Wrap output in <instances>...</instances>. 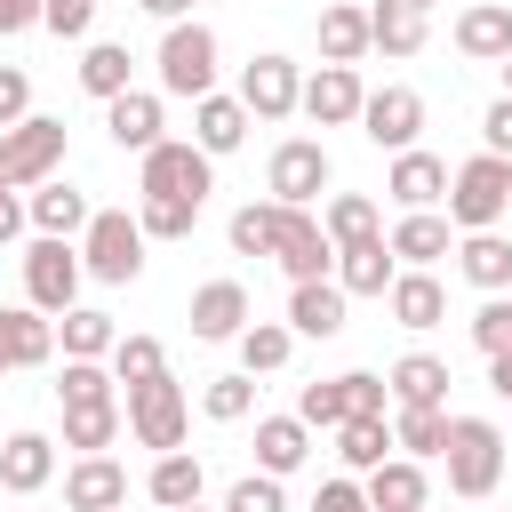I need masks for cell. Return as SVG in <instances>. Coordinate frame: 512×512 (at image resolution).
Returning a JSON list of instances; mask_svg holds the SVG:
<instances>
[{"instance_id":"6da1fadb","label":"cell","mask_w":512,"mask_h":512,"mask_svg":"<svg viewBox=\"0 0 512 512\" xmlns=\"http://www.w3.org/2000/svg\"><path fill=\"white\" fill-rule=\"evenodd\" d=\"M440 464H448V488L480 504V496H496L512 448H504V432H496L488 416H448V448H440Z\"/></svg>"},{"instance_id":"7a4b0ae2","label":"cell","mask_w":512,"mask_h":512,"mask_svg":"<svg viewBox=\"0 0 512 512\" xmlns=\"http://www.w3.org/2000/svg\"><path fill=\"white\" fill-rule=\"evenodd\" d=\"M136 192L144 200H200L216 192V160L192 144V136H160L152 152H136Z\"/></svg>"},{"instance_id":"3957f363","label":"cell","mask_w":512,"mask_h":512,"mask_svg":"<svg viewBox=\"0 0 512 512\" xmlns=\"http://www.w3.org/2000/svg\"><path fill=\"white\" fill-rule=\"evenodd\" d=\"M80 272H96L104 288H128L144 272V224L128 208H96L80 224Z\"/></svg>"},{"instance_id":"277c9868","label":"cell","mask_w":512,"mask_h":512,"mask_svg":"<svg viewBox=\"0 0 512 512\" xmlns=\"http://www.w3.org/2000/svg\"><path fill=\"white\" fill-rule=\"evenodd\" d=\"M152 72H160V96H208V88H216V32H208L200 16H176V24L160 32Z\"/></svg>"},{"instance_id":"5b68a950","label":"cell","mask_w":512,"mask_h":512,"mask_svg":"<svg viewBox=\"0 0 512 512\" xmlns=\"http://www.w3.org/2000/svg\"><path fill=\"white\" fill-rule=\"evenodd\" d=\"M504 208H512V160L480 152V160H464V168L448 176V224H456V232H496Z\"/></svg>"},{"instance_id":"8992f818","label":"cell","mask_w":512,"mask_h":512,"mask_svg":"<svg viewBox=\"0 0 512 512\" xmlns=\"http://www.w3.org/2000/svg\"><path fill=\"white\" fill-rule=\"evenodd\" d=\"M120 416H128V432H136V448H184V424H192V392L160 368V376H144V384H128V400H120Z\"/></svg>"},{"instance_id":"52a82bcc","label":"cell","mask_w":512,"mask_h":512,"mask_svg":"<svg viewBox=\"0 0 512 512\" xmlns=\"http://www.w3.org/2000/svg\"><path fill=\"white\" fill-rule=\"evenodd\" d=\"M56 168H64V120H48V112H24L16 128H0V184L32 192V184H48Z\"/></svg>"},{"instance_id":"ba28073f","label":"cell","mask_w":512,"mask_h":512,"mask_svg":"<svg viewBox=\"0 0 512 512\" xmlns=\"http://www.w3.org/2000/svg\"><path fill=\"white\" fill-rule=\"evenodd\" d=\"M24 304L48 312V320L80 304V248H72V240H48V232H40V240L24 248Z\"/></svg>"},{"instance_id":"9c48e42d","label":"cell","mask_w":512,"mask_h":512,"mask_svg":"<svg viewBox=\"0 0 512 512\" xmlns=\"http://www.w3.org/2000/svg\"><path fill=\"white\" fill-rule=\"evenodd\" d=\"M328 144L320 136H288V144H272V168H264V192L272 200H288V208H312L320 192H328Z\"/></svg>"},{"instance_id":"30bf717a","label":"cell","mask_w":512,"mask_h":512,"mask_svg":"<svg viewBox=\"0 0 512 512\" xmlns=\"http://www.w3.org/2000/svg\"><path fill=\"white\" fill-rule=\"evenodd\" d=\"M296 96H304L296 56L264 48V56H248V64H240V104H248V120H288V112H296Z\"/></svg>"},{"instance_id":"8fae6325","label":"cell","mask_w":512,"mask_h":512,"mask_svg":"<svg viewBox=\"0 0 512 512\" xmlns=\"http://www.w3.org/2000/svg\"><path fill=\"white\" fill-rule=\"evenodd\" d=\"M360 136H368L376 152H408V144L424 136V96L400 88V80H392V88H368V96H360Z\"/></svg>"},{"instance_id":"7c38bea8","label":"cell","mask_w":512,"mask_h":512,"mask_svg":"<svg viewBox=\"0 0 512 512\" xmlns=\"http://www.w3.org/2000/svg\"><path fill=\"white\" fill-rule=\"evenodd\" d=\"M272 264H280L288 280H328V272H336V240L320 232V216H312V208H288V216H280Z\"/></svg>"},{"instance_id":"4fadbf2b","label":"cell","mask_w":512,"mask_h":512,"mask_svg":"<svg viewBox=\"0 0 512 512\" xmlns=\"http://www.w3.org/2000/svg\"><path fill=\"white\" fill-rule=\"evenodd\" d=\"M360 64H320L312 80H304V96H296V112L312 120V128H352L360 120Z\"/></svg>"},{"instance_id":"5bb4252c","label":"cell","mask_w":512,"mask_h":512,"mask_svg":"<svg viewBox=\"0 0 512 512\" xmlns=\"http://www.w3.org/2000/svg\"><path fill=\"white\" fill-rule=\"evenodd\" d=\"M408 272H432L440 256H456V224L440 216V208H400V224H392V240H384Z\"/></svg>"},{"instance_id":"9a60e30c","label":"cell","mask_w":512,"mask_h":512,"mask_svg":"<svg viewBox=\"0 0 512 512\" xmlns=\"http://www.w3.org/2000/svg\"><path fill=\"white\" fill-rule=\"evenodd\" d=\"M56 360V320L32 304H0V376L8 368H48Z\"/></svg>"},{"instance_id":"2e32d148","label":"cell","mask_w":512,"mask_h":512,"mask_svg":"<svg viewBox=\"0 0 512 512\" xmlns=\"http://www.w3.org/2000/svg\"><path fill=\"white\" fill-rule=\"evenodd\" d=\"M360 496H368V512H424L432 504V480H424L416 456H384L376 472H360Z\"/></svg>"},{"instance_id":"e0dca14e","label":"cell","mask_w":512,"mask_h":512,"mask_svg":"<svg viewBox=\"0 0 512 512\" xmlns=\"http://www.w3.org/2000/svg\"><path fill=\"white\" fill-rule=\"evenodd\" d=\"M160 128H168V112H160V96H152V88H120V96L104 104V136H112L120 152H152V144H160Z\"/></svg>"},{"instance_id":"ac0fdd59","label":"cell","mask_w":512,"mask_h":512,"mask_svg":"<svg viewBox=\"0 0 512 512\" xmlns=\"http://www.w3.org/2000/svg\"><path fill=\"white\" fill-rule=\"evenodd\" d=\"M384 192H392L400 208H440V200H448V160H440V152H424V144H408V152H392Z\"/></svg>"},{"instance_id":"d6986e66","label":"cell","mask_w":512,"mask_h":512,"mask_svg":"<svg viewBox=\"0 0 512 512\" xmlns=\"http://www.w3.org/2000/svg\"><path fill=\"white\" fill-rule=\"evenodd\" d=\"M344 304H352V296L336 288V272H328V280H288V328H296V336H320V344L344 336Z\"/></svg>"},{"instance_id":"ffe728a7","label":"cell","mask_w":512,"mask_h":512,"mask_svg":"<svg viewBox=\"0 0 512 512\" xmlns=\"http://www.w3.org/2000/svg\"><path fill=\"white\" fill-rule=\"evenodd\" d=\"M56 480V440L48 432H8L0 440V488L8 496H40Z\"/></svg>"},{"instance_id":"44dd1931","label":"cell","mask_w":512,"mask_h":512,"mask_svg":"<svg viewBox=\"0 0 512 512\" xmlns=\"http://www.w3.org/2000/svg\"><path fill=\"white\" fill-rule=\"evenodd\" d=\"M192 144L208 152V160H224V152H240L248 144V104L240 96H192Z\"/></svg>"},{"instance_id":"7402d4cb","label":"cell","mask_w":512,"mask_h":512,"mask_svg":"<svg viewBox=\"0 0 512 512\" xmlns=\"http://www.w3.org/2000/svg\"><path fill=\"white\" fill-rule=\"evenodd\" d=\"M392 272H400V256L384 248V232H368V240H344V248H336V288H344V296H384V288H392Z\"/></svg>"},{"instance_id":"603a6c76","label":"cell","mask_w":512,"mask_h":512,"mask_svg":"<svg viewBox=\"0 0 512 512\" xmlns=\"http://www.w3.org/2000/svg\"><path fill=\"white\" fill-rule=\"evenodd\" d=\"M240 328H248V288H240V280L192 288V336H200V344H232Z\"/></svg>"},{"instance_id":"cb8c5ba5","label":"cell","mask_w":512,"mask_h":512,"mask_svg":"<svg viewBox=\"0 0 512 512\" xmlns=\"http://www.w3.org/2000/svg\"><path fill=\"white\" fill-rule=\"evenodd\" d=\"M384 384H392V408H448V360H432V352H400L392 368H384Z\"/></svg>"},{"instance_id":"d4e9b609","label":"cell","mask_w":512,"mask_h":512,"mask_svg":"<svg viewBox=\"0 0 512 512\" xmlns=\"http://www.w3.org/2000/svg\"><path fill=\"white\" fill-rule=\"evenodd\" d=\"M64 504H72V512H120V504H128V464L80 456V464L64 472Z\"/></svg>"},{"instance_id":"484cf974","label":"cell","mask_w":512,"mask_h":512,"mask_svg":"<svg viewBox=\"0 0 512 512\" xmlns=\"http://www.w3.org/2000/svg\"><path fill=\"white\" fill-rule=\"evenodd\" d=\"M88 216H96V208H88V192H72L64 176L32 184V200H24V224H32V232H48V240H72Z\"/></svg>"},{"instance_id":"4316f807","label":"cell","mask_w":512,"mask_h":512,"mask_svg":"<svg viewBox=\"0 0 512 512\" xmlns=\"http://www.w3.org/2000/svg\"><path fill=\"white\" fill-rule=\"evenodd\" d=\"M456 48H464L472 64H504V56H512V8H504V0H472V8L456 16Z\"/></svg>"},{"instance_id":"83f0119b","label":"cell","mask_w":512,"mask_h":512,"mask_svg":"<svg viewBox=\"0 0 512 512\" xmlns=\"http://www.w3.org/2000/svg\"><path fill=\"white\" fill-rule=\"evenodd\" d=\"M304 456H312V424L304 416H256V472L288 480Z\"/></svg>"},{"instance_id":"f1b7e54d","label":"cell","mask_w":512,"mask_h":512,"mask_svg":"<svg viewBox=\"0 0 512 512\" xmlns=\"http://www.w3.org/2000/svg\"><path fill=\"white\" fill-rule=\"evenodd\" d=\"M456 272H464L480 296H504V288H512V240H504V232H464V240H456Z\"/></svg>"},{"instance_id":"f546056e","label":"cell","mask_w":512,"mask_h":512,"mask_svg":"<svg viewBox=\"0 0 512 512\" xmlns=\"http://www.w3.org/2000/svg\"><path fill=\"white\" fill-rule=\"evenodd\" d=\"M384 312H392L400 328H440V320H448V296H440V280H432V272H392Z\"/></svg>"},{"instance_id":"4dcf8cb0","label":"cell","mask_w":512,"mask_h":512,"mask_svg":"<svg viewBox=\"0 0 512 512\" xmlns=\"http://www.w3.org/2000/svg\"><path fill=\"white\" fill-rule=\"evenodd\" d=\"M200 488H208V472H200V456H192V448H160V456H152V472H144V496H152L160 512H168V504H192Z\"/></svg>"},{"instance_id":"1f68e13d","label":"cell","mask_w":512,"mask_h":512,"mask_svg":"<svg viewBox=\"0 0 512 512\" xmlns=\"http://www.w3.org/2000/svg\"><path fill=\"white\" fill-rule=\"evenodd\" d=\"M360 56H368V8L328 0L320 8V64H360Z\"/></svg>"},{"instance_id":"d6a6232c","label":"cell","mask_w":512,"mask_h":512,"mask_svg":"<svg viewBox=\"0 0 512 512\" xmlns=\"http://www.w3.org/2000/svg\"><path fill=\"white\" fill-rule=\"evenodd\" d=\"M368 48L416 56V48H424V8H408V0H368Z\"/></svg>"},{"instance_id":"836d02e7","label":"cell","mask_w":512,"mask_h":512,"mask_svg":"<svg viewBox=\"0 0 512 512\" xmlns=\"http://www.w3.org/2000/svg\"><path fill=\"white\" fill-rule=\"evenodd\" d=\"M128 72H136V56H128L120 40H88V56H80V88H88L96 104H112L120 88H136Z\"/></svg>"},{"instance_id":"e575fe53","label":"cell","mask_w":512,"mask_h":512,"mask_svg":"<svg viewBox=\"0 0 512 512\" xmlns=\"http://www.w3.org/2000/svg\"><path fill=\"white\" fill-rule=\"evenodd\" d=\"M112 312H88V304H72V312H56V344H64V360H104L112 352Z\"/></svg>"},{"instance_id":"d590c367","label":"cell","mask_w":512,"mask_h":512,"mask_svg":"<svg viewBox=\"0 0 512 512\" xmlns=\"http://www.w3.org/2000/svg\"><path fill=\"white\" fill-rule=\"evenodd\" d=\"M232 344H240V368H248V376H272V368H288L296 328H288V320H248Z\"/></svg>"},{"instance_id":"8d00e7d4","label":"cell","mask_w":512,"mask_h":512,"mask_svg":"<svg viewBox=\"0 0 512 512\" xmlns=\"http://www.w3.org/2000/svg\"><path fill=\"white\" fill-rule=\"evenodd\" d=\"M384 448H392V416H344V424H336V456H344V472H376Z\"/></svg>"},{"instance_id":"74e56055","label":"cell","mask_w":512,"mask_h":512,"mask_svg":"<svg viewBox=\"0 0 512 512\" xmlns=\"http://www.w3.org/2000/svg\"><path fill=\"white\" fill-rule=\"evenodd\" d=\"M280 216H288V200H248V208H232V256H272V240H280Z\"/></svg>"},{"instance_id":"f35d334b","label":"cell","mask_w":512,"mask_h":512,"mask_svg":"<svg viewBox=\"0 0 512 512\" xmlns=\"http://www.w3.org/2000/svg\"><path fill=\"white\" fill-rule=\"evenodd\" d=\"M392 448L400 456H440L448 448V408H392Z\"/></svg>"},{"instance_id":"ab89813d","label":"cell","mask_w":512,"mask_h":512,"mask_svg":"<svg viewBox=\"0 0 512 512\" xmlns=\"http://www.w3.org/2000/svg\"><path fill=\"white\" fill-rule=\"evenodd\" d=\"M120 400H104V408H64V448H80V456H104L112 440H120Z\"/></svg>"},{"instance_id":"60d3db41","label":"cell","mask_w":512,"mask_h":512,"mask_svg":"<svg viewBox=\"0 0 512 512\" xmlns=\"http://www.w3.org/2000/svg\"><path fill=\"white\" fill-rule=\"evenodd\" d=\"M320 232H328L336 248H344V240H368V232H376V200H368V192H328V200H320Z\"/></svg>"},{"instance_id":"b9f144b4","label":"cell","mask_w":512,"mask_h":512,"mask_svg":"<svg viewBox=\"0 0 512 512\" xmlns=\"http://www.w3.org/2000/svg\"><path fill=\"white\" fill-rule=\"evenodd\" d=\"M56 400H64V408H104V400H120V392H112V368H104V360H64Z\"/></svg>"},{"instance_id":"7bdbcfd3","label":"cell","mask_w":512,"mask_h":512,"mask_svg":"<svg viewBox=\"0 0 512 512\" xmlns=\"http://www.w3.org/2000/svg\"><path fill=\"white\" fill-rule=\"evenodd\" d=\"M112 384H144V376H160L168 368V352H160V336H112Z\"/></svg>"},{"instance_id":"ee69618b","label":"cell","mask_w":512,"mask_h":512,"mask_svg":"<svg viewBox=\"0 0 512 512\" xmlns=\"http://www.w3.org/2000/svg\"><path fill=\"white\" fill-rule=\"evenodd\" d=\"M200 408H208L216 424H240V416H256V376H248V368H240V376H208Z\"/></svg>"},{"instance_id":"f6af8a7d","label":"cell","mask_w":512,"mask_h":512,"mask_svg":"<svg viewBox=\"0 0 512 512\" xmlns=\"http://www.w3.org/2000/svg\"><path fill=\"white\" fill-rule=\"evenodd\" d=\"M136 224H144V240H184L200 224V200H136Z\"/></svg>"},{"instance_id":"bcb514c9","label":"cell","mask_w":512,"mask_h":512,"mask_svg":"<svg viewBox=\"0 0 512 512\" xmlns=\"http://www.w3.org/2000/svg\"><path fill=\"white\" fill-rule=\"evenodd\" d=\"M296 416H304L312 432H336V424H344V376H320V384H304V392H296Z\"/></svg>"},{"instance_id":"7dc6e473","label":"cell","mask_w":512,"mask_h":512,"mask_svg":"<svg viewBox=\"0 0 512 512\" xmlns=\"http://www.w3.org/2000/svg\"><path fill=\"white\" fill-rule=\"evenodd\" d=\"M224 512H288V496H280L272 472H240V480L224 488Z\"/></svg>"},{"instance_id":"c3c4849f","label":"cell","mask_w":512,"mask_h":512,"mask_svg":"<svg viewBox=\"0 0 512 512\" xmlns=\"http://www.w3.org/2000/svg\"><path fill=\"white\" fill-rule=\"evenodd\" d=\"M40 32H56V40H88V32H96V0H40Z\"/></svg>"},{"instance_id":"681fc988","label":"cell","mask_w":512,"mask_h":512,"mask_svg":"<svg viewBox=\"0 0 512 512\" xmlns=\"http://www.w3.org/2000/svg\"><path fill=\"white\" fill-rule=\"evenodd\" d=\"M384 408H392V384L376 368H352L344 376V416H384Z\"/></svg>"},{"instance_id":"f907efd6","label":"cell","mask_w":512,"mask_h":512,"mask_svg":"<svg viewBox=\"0 0 512 512\" xmlns=\"http://www.w3.org/2000/svg\"><path fill=\"white\" fill-rule=\"evenodd\" d=\"M472 344H480V352H512V296H488V304L472 312Z\"/></svg>"},{"instance_id":"816d5d0a","label":"cell","mask_w":512,"mask_h":512,"mask_svg":"<svg viewBox=\"0 0 512 512\" xmlns=\"http://www.w3.org/2000/svg\"><path fill=\"white\" fill-rule=\"evenodd\" d=\"M32 112V72L24 64H0V128H16Z\"/></svg>"},{"instance_id":"f5cc1de1","label":"cell","mask_w":512,"mask_h":512,"mask_svg":"<svg viewBox=\"0 0 512 512\" xmlns=\"http://www.w3.org/2000/svg\"><path fill=\"white\" fill-rule=\"evenodd\" d=\"M480 144H488L496 160H512V96H496V104L480 112Z\"/></svg>"},{"instance_id":"db71d44e","label":"cell","mask_w":512,"mask_h":512,"mask_svg":"<svg viewBox=\"0 0 512 512\" xmlns=\"http://www.w3.org/2000/svg\"><path fill=\"white\" fill-rule=\"evenodd\" d=\"M312 512H368V496H360V480H352V472H336V480H320Z\"/></svg>"},{"instance_id":"11a10c76","label":"cell","mask_w":512,"mask_h":512,"mask_svg":"<svg viewBox=\"0 0 512 512\" xmlns=\"http://www.w3.org/2000/svg\"><path fill=\"white\" fill-rule=\"evenodd\" d=\"M32 24H40V0H0V40H16Z\"/></svg>"},{"instance_id":"9f6ffc18","label":"cell","mask_w":512,"mask_h":512,"mask_svg":"<svg viewBox=\"0 0 512 512\" xmlns=\"http://www.w3.org/2000/svg\"><path fill=\"white\" fill-rule=\"evenodd\" d=\"M24 232V200H16V184H0V248Z\"/></svg>"},{"instance_id":"6f0895ef","label":"cell","mask_w":512,"mask_h":512,"mask_svg":"<svg viewBox=\"0 0 512 512\" xmlns=\"http://www.w3.org/2000/svg\"><path fill=\"white\" fill-rule=\"evenodd\" d=\"M488 392L512 400V352H488Z\"/></svg>"},{"instance_id":"680465c9","label":"cell","mask_w":512,"mask_h":512,"mask_svg":"<svg viewBox=\"0 0 512 512\" xmlns=\"http://www.w3.org/2000/svg\"><path fill=\"white\" fill-rule=\"evenodd\" d=\"M144 16H160V24H176V16H192V0H136Z\"/></svg>"},{"instance_id":"91938a15","label":"cell","mask_w":512,"mask_h":512,"mask_svg":"<svg viewBox=\"0 0 512 512\" xmlns=\"http://www.w3.org/2000/svg\"><path fill=\"white\" fill-rule=\"evenodd\" d=\"M168 512H208V504H200V496H192V504H168ZM216 512H224V504H216Z\"/></svg>"},{"instance_id":"94428289","label":"cell","mask_w":512,"mask_h":512,"mask_svg":"<svg viewBox=\"0 0 512 512\" xmlns=\"http://www.w3.org/2000/svg\"><path fill=\"white\" fill-rule=\"evenodd\" d=\"M504 96H512V56H504Z\"/></svg>"},{"instance_id":"6125c7cd","label":"cell","mask_w":512,"mask_h":512,"mask_svg":"<svg viewBox=\"0 0 512 512\" xmlns=\"http://www.w3.org/2000/svg\"><path fill=\"white\" fill-rule=\"evenodd\" d=\"M408 8H432V0H408Z\"/></svg>"},{"instance_id":"be15d7a7","label":"cell","mask_w":512,"mask_h":512,"mask_svg":"<svg viewBox=\"0 0 512 512\" xmlns=\"http://www.w3.org/2000/svg\"><path fill=\"white\" fill-rule=\"evenodd\" d=\"M504 448H512V440H504Z\"/></svg>"}]
</instances>
